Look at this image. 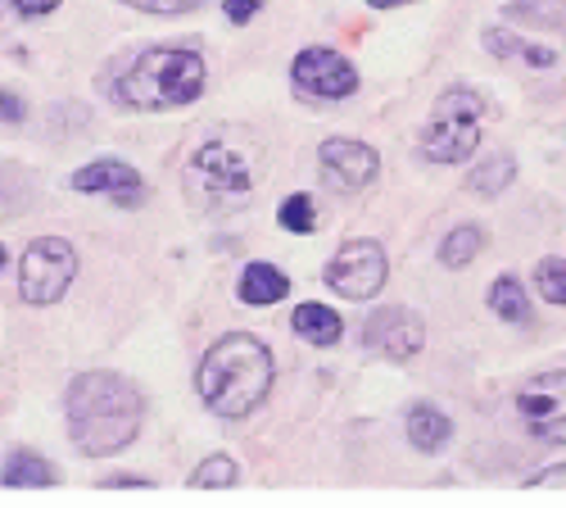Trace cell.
<instances>
[{
	"label": "cell",
	"instance_id": "6da1fadb",
	"mask_svg": "<svg viewBox=\"0 0 566 508\" xmlns=\"http://www.w3.org/2000/svg\"><path fill=\"white\" fill-rule=\"evenodd\" d=\"M146 423V400L118 373H82L69 386V432L86 458L118 454Z\"/></svg>",
	"mask_w": 566,
	"mask_h": 508
},
{
	"label": "cell",
	"instance_id": "7a4b0ae2",
	"mask_svg": "<svg viewBox=\"0 0 566 508\" xmlns=\"http://www.w3.org/2000/svg\"><path fill=\"white\" fill-rule=\"evenodd\" d=\"M196 386L218 418H245L272 391V354L263 341L231 332L205 354Z\"/></svg>",
	"mask_w": 566,
	"mask_h": 508
},
{
	"label": "cell",
	"instance_id": "3957f363",
	"mask_svg": "<svg viewBox=\"0 0 566 508\" xmlns=\"http://www.w3.org/2000/svg\"><path fill=\"white\" fill-rule=\"evenodd\" d=\"M200 91H205V60L196 51H177V45L146 51L114 82V96L132 110H177L191 105Z\"/></svg>",
	"mask_w": 566,
	"mask_h": 508
},
{
	"label": "cell",
	"instance_id": "277c9868",
	"mask_svg": "<svg viewBox=\"0 0 566 508\" xmlns=\"http://www.w3.org/2000/svg\"><path fill=\"white\" fill-rule=\"evenodd\" d=\"M181 182L191 200L209 214H235L254 200V168L250 155L227 142H205L181 168Z\"/></svg>",
	"mask_w": 566,
	"mask_h": 508
},
{
	"label": "cell",
	"instance_id": "5b68a950",
	"mask_svg": "<svg viewBox=\"0 0 566 508\" xmlns=\"http://www.w3.org/2000/svg\"><path fill=\"white\" fill-rule=\"evenodd\" d=\"M481 96L467 86H453L436 101L431 118H427V132H421V155L436 159V164H462L471 159L481 142Z\"/></svg>",
	"mask_w": 566,
	"mask_h": 508
},
{
	"label": "cell",
	"instance_id": "8992f818",
	"mask_svg": "<svg viewBox=\"0 0 566 508\" xmlns=\"http://www.w3.org/2000/svg\"><path fill=\"white\" fill-rule=\"evenodd\" d=\"M77 277V250L60 237H41L19 263V291L28 304H55Z\"/></svg>",
	"mask_w": 566,
	"mask_h": 508
},
{
	"label": "cell",
	"instance_id": "52a82bcc",
	"mask_svg": "<svg viewBox=\"0 0 566 508\" xmlns=\"http://www.w3.org/2000/svg\"><path fill=\"white\" fill-rule=\"evenodd\" d=\"M326 287L345 300H371L386 287V250L376 241H345L336 259L326 263Z\"/></svg>",
	"mask_w": 566,
	"mask_h": 508
},
{
	"label": "cell",
	"instance_id": "ba28073f",
	"mask_svg": "<svg viewBox=\"0 0 566 508\" xmlns=\"http://www.w3.org/2000/svg\"><path fill=\"white\" fill-rule=\"evenodd\" d=\"M516 413H522V423L535 440L566 445V373L535 377L522 395H516Z\"/></svg>",
	"mask_w": 566,
	"mask_h": 508
},
{
	"label": "cell",
	"instance_id": "9c48e42d",
	"mask_svg": "<svg viewBox=\"0 0 566 508\" xmlns=\"http://www.w3.org/2000/svg\"><path fill=\"white\" fill-rule=\"evenodd\" d=\"M291 77L313 101H340V96H354L358 91L354 64L345 55H336V51H326V45H308V51L295 60Z\"/></svg>",
	"mask_w": 566,
	"mask_h": 508
},
{
	"label": "cell",
	"instance_id": "30bf717a",
	"mask_svg": "<svg viewBox=\"0 0 566 508\" xmlns=\"http://www.w3.org/2000/svg\"><path fill=\"white\" fill-rule=\"evenodd\" d=\"M363 345L376 350L381 359H412L421 345H427V328H421V318L412 309H376L367 322H363Z\"/></svg>",
	"mask_w": 566,
	"mask_h": 508
},
{
	"label": "cell",
	"instance_id": "8fae6325",
	"mask_svg": "<svg viewBox=\"0 0 566 508\" xmlns=\"http://www.w3.org/2000/svg\"><path fill=\"white\" fill-rule=\"evenodd\" d=\"M322 168H326V177L336 182L340 191H363L367 182L376 177V168H381V159H376V151L371 146H363V142H349V136H332V142L322 146Z\"/></svg>",
	"mask_w": 566,
	"mask_h": 508
},
{
	"label": "cell",
	"instance_id": "7c38bea8",
	"mask_svg": "<svg viewBox=\"0 0 566 508\" xmlns=\"http://www.w3.org/2000/svg\"><path fill=\"white\" fill-rule=\"evenodd\" d=\"M73 191L82 196H114L123 205H136L140 200V173L132 164H118V159H96L73 173Z\"/></svg>",
	"mask_w": 566,
	"mask_h": 508
},
{
	"label": "cell",
	"instance_id": "4fadbf2b",
	"mask_svg": "<svg viewBox=\"0 0 566 508\" xmlns=\"http://www.w3.org/2000/svg\"><path fill=\"white\" fill-rule=\"evenodd\" d=\"M449 436H453V427H449V418L436 404H412L408 408V440L421 454H440L449 445Z\"/></svg>",
	"mask_w": 566,
	"mask_h": 508
},
{
	"label": "cell",
	"instance_id": "5bb4252c",
	"mask_svg": "<svg viewBox=\"0 0 566 508\" xmlns=\"http://www.w3.org/2000/svg\"><path fill=\"white\" fill-rule=\"evenodd\" d=\"M291 328H295L308 345H336V341H340V313L326 309V304H317V300H308V304H300V309L291 313Z\"/></svg>",
	"mask_w": 566,
	"mask_h": 508
},
{
	"label": "cell",
	"instance_id": "9a60e30c",
	"mask_svg": "<svg viewBox=\"0 0 566 508\" xmlns=\"http://www.w3.org/2000/svg\"><path fill=\"white\" fill-rule=\"evenodd\" d=\"M286 291H291L286 272L272 268V263H250V268L241 272V300H245V304H276Z\"/></svg>",
	"mask_w": 566,
	"mask_h": 508
},
{
	"label": "cell",
	"instance_id": "2e32d148",
	"mask_svg": "<svg viewBox=\"0 0 566 508\" xmlns=\"http://www.w3.org/2000/svg\"><path fill=\"white\" fill-rule=\"evenodd\" d=\"M490 309L503 322H516V328H526V322H531V300H526V291H522L516 277H499V282L490 287Z\"/></svg>",
	"mask_w": 566,
	"mask_h": 508
},
{
	"label": "cell",
	"instance_id": "e0dca14e",
	"mask_svg": "<svg viewBox=\"0 0 566 508\" xmlns=\"http://www.w3.org/2000/svg\"><path fill=\"white\" fill-rule=\"evenodd\" d=\"M6 486H55V468L28 449H14L6 464Z\"/></svg>",
	"mask_w": 566,
	"mask_h": 508
},
{
	"label": "cell",
	"instance_id": "ac0fdd59",
	"mask_svg": "<svg viewBox=\"0 0 566 508\" xmlns=\"http://www.w3.org/2000/svg\"><path fill=\"white\" fill-rule=\"evenodd\" d=\"M516 177V164H512V155H494L490 164H481V168H471V191H476V196H499L503 187H507V182Z\"/></svg>",
	"mask_w": 566,
	"mask_h": 508
},
{
	"label": "cell",
	"instance_id": "d6986e66",
	"mask_svg": "<svg viewBox=\"0 0 566 508\" xmlns=\"http://www.w3.org/2000/svg\"><path fill=\"white\" fill-rule=\"evenodd\" d=\"M476 250H481V232H476V227H453V232L444 237V246H440V259L449 268H462V263L476 259Z\"/></svg>",
	"mask_w": 566,
	"mask_h": 508
},
{
	"label": "cell",
	"instance_id": "ffe728a7",
	"mask_svg": "<svg viewBox=\"0 0 566 508\" xmlns=\"http://www.w3.org/2000/svg\"><path fill=\"white\" fill-rule=\"evenodd\" d=\"M535 287L544 300L566 304V259H539L535 263Z\"/></svg>",
	"mask_w": 566,
	"mask_h": 508
},
{
	"label": "cell",
	"instance_id": "44dd1931",
	"mask_svg": "<svg viewBox=\"0 0 566 508\" xmlns=\"http://www.w3.org/2000/svg\"><path fill=\"white\" fill-rule=\"evenodd\" d=\"M235 481H241V477H235V464H231V458H205V464L196 468V477H191V486L196 490H209V486H235Z\"/></svg>",
	"mask_w": 566,
	"mask_h": 508
},
{
	"label": "cell",
	"instance_id": "7402d4cb",
	"mask_svg": "<svg viewBox=\"0 0 566 508\" xmlns=\"http://www.w3.org/2000/svg\"><path fill=\"white\" fill-rule=\"evenodd\" d=\"M281 227H286V232H313V227H317L313 200L308 196H291L286 205H281Z\"/></svg>",
	"mask_w": 566,
	"mask_h": 508
},
{
	"label": "cell",
	"instance_id": "603a6c76",
	"mask_svg": "<svg viewBox=\"0 0 566 508\" xmlns=\"http://www.w3.org/2000/svg\"><path fill=\"white\" fill-rule=\"evenodd\" d=\"M123 6H136V10H150V14H181V10H196L200 0H123Z\"/></svg>",
	"mask_w": 566,
	"mask_h": 508
},
{
	"label": "cell",
	"instance_id": "cb8c5ba5",
	"mask_svg": "<svg viewBox=\"0 0 566 508\" xmlns=\"http://www.w3.org/2000/svg\"><path fill=\"white\" fill-rule=\"evenodd\" d=\"M485 45H490V55H499V60L522 51V41H516L512 32H503V28H490V32H485Z\"/></svg>",
	"mask_w": 566,
	"mask_h": 508
},
{
	"label": "cell",
	"instance_id": "d4e9b609",
	"mask_svg": "<svg viewBox=\"0 0 566 508\" xmlns=\"http://www.w3.org/2000/svg\"><path fill=\"white\" fill-rule=\"evenodd\" d=\"M263 10V0H227V19L231 23H250Z\"/></svg>",
	"mask_w": 566,
	"mask_h": 508
},
{
	"label": "cell",
	"instance_id": "484cf974",
	"mask_svg": "<svg viewBox=\"0 0 566 508\" xmlns=\"http://www.w3.org/2000/svg\"><path fill=\"white\" fill-rule=\"evenodd\" d=\"M0 118H6V123H19L23 118V101L10 96V91H0Z\"/></svg>",
	"mask_w": 566,
	"mask_h": 508
},
{
	"label": "cell",
	"instance_id": "4316f807",
	"mask_svg": "<svg viewBox=\"0 0 566 508\" xmlns=\"http://www.w3.org/2000/svg\"><path fill=\"white\" fill-rule=\"evenodd\" d=\"M55 6H60V0H19V14H28V19L32 14H51Z\"/></svg>",
	"mask_w": 566,
	"mask_h": 508
},
{
	"label": "cell",
	"instance_id": "83f0119b",
	"mask_svg": "<svg viewBox=\"0 0 566 508\" xmlns=\"http://www.w3.org/2000/svg\"><path fill=\"white\" fill-rule=\"evenodd\" d=\"M539 486H566V468H548L544 477H531V490H539Z\"/></svg>",
	"mask_w": 566,
	"mask_h": 508
},
{
	"label": "cell",
	"instance_id": "f1b7e54d",
	"mask_svg": "<svg viewBox=\"0 0 566 508\" xmlns=\"http://www.w3.org/2000/svg\"><path fill=\"white\" fill-rule=\"evenodd\" d=\"M526 60H531L535 69H548V64H553V51H544V45H526Z\"/></svg>",
	"mask_w": 566,
	"mask_h": 508
},
{
	"label": "cell",
	"instance_id": "f546056e",
	"mask_svg": "<svg viewBox=\"0 0 566 508\" xmlns=\"http://www.w3.org/2000/svg\"><path fill=\"white\" fill-rule=\"evenodd\" d=\"M371 10H395V6H408V0H367Z\"/></svg>",
	"mask_w": 566,
	"mask_h": 508
},
{
	"label": "cell",
	"instance_id": "4dcf8cb0",
	"mask_svg": "<svg viewBox=\"0 0 566 508\" xmlns=\"http://www.w3.org/2000/svg\"><path fill=\"white\" fill-rule=\"evenodd\" d=\"M0 268H6V246H0Z\"/></svg>",
	"mask_w": 566,
	"mask_h": 508
},
{
	"label": "cell",
	"instance_id": "1f68e13d",
	"mask_svg": "<svg viewBox=\"0 0 566 508\" xmlns=\"http://www.w3.org/2000/svg\"><path fill=\"white\" fill-rule=\"evenodd\" d=\"M562 6H566V0H562Z\"/></svg>",
	"mask_w": 566,
	"mask_h": 508
}]
</instances>
